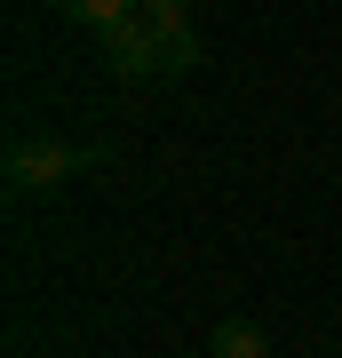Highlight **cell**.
Here are the masks:
<instances>
[{
  "instance_id": "obj_3",
  "label": "cell",
  "mask_w": 342,
  "mask_h": 358,
  "mask_svg": "<svg viewBox=\"0 0 342 358\" xmlns=\"http://www.w3.org/2000/svg\"><path fill=\"white\" fill-rule=\"evenodd\" d=\"M64 16H72V24H88V32H104V48L136 24V8H127V0H64Z\"/></svg>"
},
{
  "instance_id": "obj_4",
  "label": "cell",
  "mask_w": 342,
  "mask_h": 358,
  "mask_svg": "<svg viewBox=\"0 0 342 358\" xmlns=\"http://www.w3.org/2000/svg\"><path fill=\"white\" fill-rule=\"evenodd\" d=\"M207 350H215V358H271V343H263V327H255V319H215Z\"/></svg>"
},
{
  "instance_id": "obj_1",
  "label": "cell",
  "mask_w": 342,
  "mask_h": 358,
  "mask_svg": "<svg viewBox=\"0 0 342 358\" xmlns=\"http://www.w3.org/2000/svg\"><path fill=\"white\" fill-rule=\"evenodd\" d=\"M112 64L127 80H183L191 64H199V24H191V8H176V0H143L136 24L112 40Z\"/></svg>"
},
{
  "instance_id": "obj_2",
  "label": "cell",
  "mask_w": 342,
  "mask_h": 358,
  "mask_svg": "<svg viewBox=\"0 0 342 358\" xmlns=\"http://www.w3.org/2000/svg\"><path fill=\"white\" fill-rule=\"evenodd\" d=\"M104 152L96 143H56V136H16L8 159H0V176H8V192H56V183L88 176Z\"/></svg>"
}]
</instances>
